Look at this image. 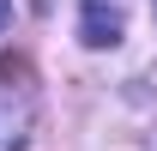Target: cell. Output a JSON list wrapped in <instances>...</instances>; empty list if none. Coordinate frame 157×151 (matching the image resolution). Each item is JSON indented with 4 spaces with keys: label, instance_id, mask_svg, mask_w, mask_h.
Here are the masks:
<instances>
[{
    "label": "cell",
    "instance_id": "obj_2",
    "mask_svg": "<svg viewBox=\"0 0 157 151\" xmlns=\"http://www.w3.org/2000/svg\"><path fill=\"white\" fill-rule=\"evenodd\" d=\"M12 91L18 85H0V151H18L24 133H30V103L12 109ZM18 97H30V91H18Z\"/></svg>",
    "mask_w": 157,
    "mask_h": 151
},
{
    "label": "cell",
    "instance_id": "obj_1",
    "mask_svg": "<svg viewBox=\"0 0 157 151\" xmlns=\"http://www.w3.org/2000/svg\"><path fill=\"white\" fill-rule=\"evenodd\" d=\"M121 30H127V6L121 0H85V18H78V37L91 48H115Z\"/></svg>",
    "mask_w": 157,
    "mask_h": 151
},
{
    "label": "cell",
    "instance_id": "obj_3",
    "mask_svg": "<svg viewBox=\"0 0 157 151\" xmlns=\"http://www.w3.org/2000/svg\"><path fill=\"white\" fill-rule=\"evenodd\" d=\"M6 18H12V0H0V30H6Z\"/></svg>",
    "mask_w": 157,
    "mask_h": 151
}]
</instances>
